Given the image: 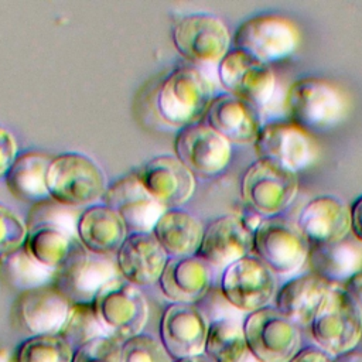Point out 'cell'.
<instances>
[{
  "label": "cell",
  "instance_id": "1",
  "mask_svg": "<svg viewBox=\"0 0 362 362\" xmlns=\"http://www.w3.org/2000/svg\"><path fill=\"white\" fill-rule=\"evenodd\" d=\"M214 98L212 81L199 68L181 65L161 82L156 107L167 123L182 129L201 122Z\"/></svg>",
  "mask_w": 362,
  "mask_h": 362
},
{
  "label": "cell",
  "instance_id": "2",
  "mask_svg": "<svg viewBox=\"0 0 362 362\" xmlns=\"http://www.w3.org/2000/svg\"><path fill=\"white\" fill-rule=\"evenodd\" d=\"M308 327L317 346L334 356L345 355L362 339V308L342 286L332 284Z\"/></svg>",
  "mask_w": 362,
  "mask_h": 362
},
{
  "label": "cell",
  "instance_id": "3",
  "mask_svg": "<svg viewBox=\"0 0 362 362\" xmlns=\"http://www.w3.org/2000/svg\"><path fill=\"white\" fill-rule=\"evenodd\" d=\"M47 185L51 199L76 208L102 198L107 181L102 167L92 157L66 151L52 157L47 173Z\"/></svg>",
  "mask_w": 362,
  "mask_h": 362
},
{
  "label": "cell",
  "instance_id": "4",
  "mask_svg": "<svg viewBox=\"0 0 362 362\" xmlns=\"http://www.w3.org/2000/svg\"><path fill=\"white\" fill-rule=\"evenodd\" d=\"M92 307L103 332L120 344L141 334L148 318L143 293L119 276L98 291Z\"/></svg>",
  "mask_w": 362,
  "mask_h": 362
},
{
  "label": "cell",
  "instance_id": "5",
  "mask_svg": "<svg viewBox=\"0 0 362 362\" xmlns=\"http://www.w3.org/2000/svg\"><path fill=\"white\" fill-rule=\"evenodd\" d=\"M291 120L305 132H325L335 127L346 113L341 90L321 78H301L293 82L286 95Z\"/></svg>",
  "mask_w": 362,
  "mask_h": 362
},
{
  "label": "cell",
  "instance_id": "6",
  "mask_svg": "<svg viewBox=\"0 0 362 362\" xmlns=\"http://www.w3.org/2000/svg\"><path fill=\"white\" fill-rule=\"evenodd\" d=\"M252 249L276 276H288L307 262L310 243L297 223L281 216H269L260 219L255 228Z\"/></svg>",
  "mask_w": 362,
  "mask_h": 362
},
{
  "label": "cell",
  "instance_id": "7",
  "mask_svg": "<svg viewBox=\"0 0 362 362\" xmlns=\"http://www.w3.org/2000/svg\"><path fill=\"white\" fill-rule=\"evenodd\" d=\"M298 191L297 174L267 158L252 163L240 182L243 201L260 215L277 216L294 201Z\"/></svg>",
  "mask_w": 362,
  "mask_h": 362
},
{
  "label": "cell",
  "instance_id": "8",
  "mask_svg": "<svg viewBox=\"0 0 362 362\" xmlns=\"http://www.w3.org/2000/svg\"><path fill=\"white\" fill-rule=\"evenodd\" d=\"M242 327L249 351L259 362H288L300 349L298 327L273 305L249 313Z\"/></svg>",
  "mask_w": 362,
  "mask_h": 362
},
{
  "label": "cell",
  "instance_id": "9",
  "mask_svg": "<svg viewBox=\"0 0 362 362\" xmlns=\"http://www.w3.org/2000/svg\"><path fill=\"white\" fill-rule=\"evenodd\" d=\"M232 41L235 48L270 64L294 52L298 44V30L287 17L257 14L240 23Z\"/></svg>",
  "mask_w": 362,
  "mask_h": 362
},
{
  "label": "cell",
  "instance_id": "10",
  "mask_svg": "<svg viewBox=\"0 0 362 362\" xmlns=\"http://www.w3.org/2000/svg\"><path fill=\"white\" fill-rule=\"evenodd\" d=\"M276 291V274L255 255H247L222 270L223 298L247 314L267 307L274 300Z\"/></svg>",
  "mask_w": 362,
  "mask_h": 362
},
{
  "label": "cell",
  "instance_id": "11",
  "mask_svg": "<svg viewBox=\"0 0 362 362\" xmlns=\"http://www.w3.org/2000/svg\"><path fill=\"white\" fill-rule=\"evenodd\" d=\"M119 276L116 259L89 252L79 242L66 262L55 270V286L71 303H92L98 291Z\"/></svg>",
  "mask_w": 362,
  "mask_h": 362
},
{
  "label": "cell",
  "instance_id": "12",
  "mask_svg": "<svg viewBox=\"0 0 362 362\" xmlns=\"http://www.w3.org/2000/svg\"><path fill=\"white\" fill-rule=\"evenodd\" d=\"M173 42L188 61L218 62L226 55L230 34L226 24L215 14L189 13L173 25Z\"/></svg>",
  "mask_w": 362,
  "mask_h": 362
},
{
  "label": "cell",
  "instance_id": "13",
  "mask_svg": "<svg viewBox=\"0 0 362 362\" xmlns=\"http://www.w3.org/2000/svg\"><path fill=\"white\" fill-rule=\"evenodd\" d=\"M218 76L228 93L259 110L272 100L276 88V78L269 64L238 48L229 49L219 61Z\"/></svg>",
  "mask_w": 362,
  "mask_h": 362
},
{
  "label": "cell",
  "instance_id": "14",
  "mask_svg": "<svg viewBox=\"0 0 362 362\" xmlns=\"http://www.w3.org/2000/svg\"><path fill=\"white\" fill-rule=\"evenodd\" d=\"M253 144L259 158L272 160L296 174L317 160V146L310 133L294 122L264 123Z\"/></svg>",
  "mask_w": 362,
  "mask_h": 362
},
{
  "label": "cell",
  "instance_id": "15",
  "mask_svg": "<svg viewBox=\"0 0 362 362\" xmlns=\"http://www.w3.org/2000/svg\"><path fill=\"white\" fill-rule=\"evenodd\" d=\"M175 156L195 174L211 177L222 173L232 157L230 141L206 122H198L178 130L174 140Z\"/></svg>",
  "mask_w": 362,
  "mask_h": 362
},
{
  "label": "cell",
  "instance_id": "16",
  "mask_svg": "<svg viewBox=\"0 0 362 362\" xmlns=\"http://www.w3.org/2000/svg\"><path fill=\"white\" fill-rule=\"evenodd\" d=\"M134 173L147 192L167 209L180 208L195 189L194 173L177 156H156Z\"/></svg>",
  "mask_w": 362,
  "mask_h": 362
},
{
  "label": "cell",
  "instance_id": "17",
  "mask_svg": "<svg viewBox=\"0 0 362 362\" xmlns=\"http://www.w3.org/2000/svg\"><path fill=\"white\" fill-rule=\"evenodd\" d=\"M102 201L122 216L132 232H151L167 209L147 192L134 171L107 184Z\"/></svg>",
  "mask_w": 362,
  "mask_h": 362
},
{
  "label": "cell",
  "instance_id": "18",
  "mask_svg": "<svg viewBox=\"0 0 362 362\" xmlns=\"http://www.w3.org/2000/svg\"><path fill=\"white\" fill-rule=\"evenodd\" d=\"M208 327L197 305L173 303L160 318V341L174 361L204 354Z\"/></svg>",
  "mask_w": 362,
  "mask_h": 362
},
{
  "label": "cell",
  "instance_id": "19",
  "mask_svg": "<svg viewBox=\"0 0 362 362\" xmlns=\"http://www.w3.org/2000/svg\"><path fill=\"white\" fill-rule=\"evenodd\" d=\"M252 247L253 229L238 216L223 215L205 226L197 256L211 267L225 269L247 256Z\"/></svg>",
  "mask_w": 362,
  "mask_h": 362
},
{
  "label": "cell",
  "instance_id": "20",
  "mask_svg": "<svg viewBox=\"0 0 362 362\" xmlns=\"http://www.w3.org/2000/svg\"><path fill=\"white\" fill-rule=\"evenodd\" d=\"M72 303L52 284L21 291L14 304L16 320L31 335L59 334Z\"/></svg>",
  "mask_w": 362,
  "mask_h": 362
},
{
  "label": "cell",
  "instance_id": "21",
  "mask_svg": "<svg viewBox=\"0 0 362 362\" xmlns=\"http://www.w3.org/2000/svg\"><path fill=\"white\" fill-rule=\"evenodd\" d=\"M170 256L151 232H130L116 253L119 274L134 286L158 283Z\"/></svg>",
  "mask_w": 362,
  "mask_h": 362
},
{
  "label": "cell",
  "instance_id": "22",
  "mask_svg": "<svg viewBox=\"0 0 362 362\" xmlns=\"http://www.w3.org/2000/svg\"><path fill=\"white\" fill-rule=\"evenodd\" d=\"M297 226L310 246L341 242L351 232V208L334 195L315 197L301 209Z\"/></svg>",
  "mask_w": 362,
  "mask_h": 362
},
{
  "label": "cell",
  "instance_id": "23",
  "mask_svg": "<svg viewBox=\"0 0 362 362\" xmlns=\"http://www.w3.org/2000/svg\"><path fill=\"white\" fill-rule=\"evenodd\" d=\"M331 286L313 272L297 274L277 288L273 307L297 327H308Z\"/></svg>",
  "mask_w": 362,
  "mask_h": 362
},
{
  "label": "cell",
  "instance_id": "24",
  "mask_svg": "<svg viewBox=\"0 0 362 362\" xmlns=\"http://www.w3.org/2000/svg\"><path fill=\"white\" fill-rule=\"evenodd\" d=\"M205 120L206 124L233 143H255L263 126L257 107L228 92L212 99Z\"/></svg>",
  "mask_w": 362,
  "mask_h": 362
},
{
  "label": "cell",
  "instance_id": "25",
  "mask_svg": "<svg viewBox=\"0 0 362 362\" xmlns=\"http://www.w3.org/2000/svg\"><path fill=\"white\" fill-rule=\"evenodd\" d=\"M158 284L170 301L195 304L211 288L212 267L197 255L170 257Z\"/></svg>",
  "mask_w": 362,
  "mask_h": 362
},
{
  "label": "cell",
  "instance_id": "26",
  "mask_svg": "<svg viewBox=\"0 0 362 362\" xmlns=\"http://www.w3.org/2000/svg\"><path fill=\"white\" fill-rule=\"evenodd\" d=\"M127 235L129 229L122 216L105 204L89 205L79 214L76 236L92 253L116 255Z\"/></svg>",
  "mask_w": 362,
  "mask_h": 362
},
{
  "label": "cell",
  "instance_id": "27",
  "mask_svg": "<svg viewBox=\"0 0 362 362\" xmlns=\"http://www.w3.org/2000/svg\"><path fill=\"white\" fill-rule=\"evenodd\" d=\"M25 250L49 269H59L79 243L76 223L45 221L27 226Z\"/></svg>",
  "mask_w": 362,
  "mask_h": 362
},
{
  "label": "cell",
  "instance_id": "28",
  "mask_svg": "<svg viewBox=\"0 0 362 362\" xmlns=\"http://www.w3.org/2000/svg\"><path fill=\"white\" fill-rule=\"evenodd\" d=\"M204 229L192 214L181 208H168L161 214L151 233L170 257H181L197 255Z\"/></svg>",
  "mask_w": 362,
  "mask_h": 362
},
{
  "label": "cell",
  "instance_id": "29",
  "mask_svg": "<svg viewBox=\"0 0 362 362\" xmlns=\"http://www.w3.org/2000/svg\"><path fill=\"white\" fill-rule=\"evenodd\" d=\"M51 160V156L41 151L20 153L4 175L6 187L11 195L34 204L49 199L47 173Z\"/></svg>",
  "mask_w": 362,
  "mask_h": 362
},
{
  "label": "cell",
  "instance_id": "30",
  "mask_svg": "<svg viewBox=\"0 0 362 362\" xmlns=\"http://www.w3.org/2000/svg\"><path fill=\"white\" fill-rule=\"evenodd\" d=\"M307 262L313 273L331 284H339L362 272V246L346 239L331 245L310 246Z\"/></svg>",
  "mask_w": 362,
  "mask_h": 362
},
{
  "label": "cell",
  "instance_id": "31",
  "mask_svg": "<svg viewBox=\"0 0 362 362\" xmlns=\"http://www.w3.org/2000/svg\"><path fill=\"white\" fill-rule=\"evenodd\" d=\"M204 354L214 362H259L249 351L242 322L228 317L209 322Z\"/></svg>",
  "mask_w": 362,
  "mask_h": 362
},
{
  "label": "cell",
  "instance_id": "32",
  "mask_svg": "<svg viewBox=\"0 0 362 362\" xmlns=\"http://www.w3.org/2000/svg\"><path fill=\"white\" fill-rule=\"evenodd\" d=\"M0 277L7 286L27 291L52 284L55 270L35 260L21 246L11 253L0 256Z\"/></svg>",
  "mask_w": 362,
  "mask_h": 362
},
{
  "label": "cell",
  "instance_id": "33",
  "mask_svg": "<svg viewBox=\"0 0 362 362\" xmlns=\"http://www.w3.org/2000/svg\"><path fill=\"white\" fill-rule=\"evenodd\" d=\"M74 348L58 334L31 335L17 349V362H72Z\"/></svg>",
  "mask_w": 362,
  "mask_h": 362
},
{
  "label": "cell",
  "instance_id": "34",
  "mask_svg": "<svg viewBox=\"0 0 362 362\" xmlns=\"http://www.w3.org/2000/svg\"><path fill=\"white\" fill-rule=\"evenodd\" d=\"M72 348H79L86 342L106 335L93 313L92 303H72L68 318L59 334Z\"/></svg>",
  "mask_w": 362,
  "mask_h": 362
},
{
  "label": "cell",
  "instance_id": "35",
  "mask_svg": "<svg viewBox=\"0 0 362 362\" xmlns=\"http://www.w3.org/2000/svg\"><path fill=\"white\" fill-rule=\"evenodd\" d=\"M120 362H173L161 341L148 334H139L122 342Z\"/></svg>",
  "mask_w": 362,
  "mask_h": 362
},
{
  "label": "cell",
  "instance_id": "36",
  "mask_svg": "<svg viewBox=\"0 0 362 362\" xmlns=\"http://www.w3.org/2000/svg\"><path fill=\"white\" fill-rule=\"evenodd\" d=\"M27 233V223H24L18 214L0 204V256L21 247Z\"/></svg>",
  "mask_w": 362,
  "mask_h": 362
},
{
  "label": "cell",
  "instance_id": "37",
  "mask_svg": "<svg viewBox=\"0 0 362 362\" xmlns=\"http://www.w3.org/2000/svg\"><path fill=\"white\" fill-rule=\"evenodd\" d=\"M122 344L116 339L102 335L74 352L72 362H120Z\"/></svg>",
  "mask_w": 362,
  "mask_h": 362
},
{
  "label": "cell",
  "instance_id": "38",
  "mask_svg": "<svg viewBox=\"0 0 362 362\" xmlns=\"http://www.w3.org/2000/svg\"><path fill=\"white\" fill-rule=\"evenodd\" d=\"M17 156V140L14 134L0 124V178L7 174Z\"/></svg>",
  "mask_w": 362,
  "mask_h": 362
},
{
  "label": "cell",
  "instance_id": "39",
  "mask_svg": "<svg viewBox=\"0 0 362 362\" xmlns=\"http://www.w3.org/2000/svg\"><path fill=\"white\" fill-rule=\"evenodd\" d=\"M288 362H338V359L315 344H311L300 346V349L288 359Z\"/></svg>",
  "mask_w": 362,
  "mask_h": 362
},
{
  "label": "cell",
  "instance_id": "40",
  "mask_svg": "<svg viewBox=\"0 0 362 362\" xmlns=\"http://www.w3.org/2000/svg\"><path fill=\"white\" fill-rule=\"evenodd\" d=\"M351 232L355 240L362 245V195L351 205Z\"/></svg>",
  "mask_w": 362,
  "mask_h": 362
},
{
  "label": "cell",
  "instance_id": "41",
  "mask_svg": "<svg viewBox=\"0 0 362 362\" xmlns=\"http://www.w3.org/2000/svg\"><path fill=\"white\" fill-rule=\"evenodd\" d=\"M345 288V291L355 300V303L362 308V272L351 276L344 284H339Z\"/></svg>",
  "mask_w": 362,
  "mask_h": 362
},
{
  "label": "cell",
  "instance_id": "42",
  "mask_svg": "<svg viewBox=\"0 0 362 362\" xmlns=\"http://www.w3.org/2000/svg\"><path fill=\"white\" fill-rule=\"evenodd\" d=\"M174 362H214V361H212L206 354H198V355H192V356L175 359Z\"/></svg>",
  "mask_w": 362,
  "mask_h": 362
},
{
  "label": "cell",
  "instance_id": "43",
  "mask_svg": "<svg viewBox=\"0 0 362 362\" xmlns=\"http://www.w3.org/2000/svg\"><path fill=\"white\" fill-rule=\"evenodd\" d=\"M0 362H8V354L3 348H0Z\"/></svg>",
  "mask_w": 362,
  "mask_h": 362
}]
</instances>
